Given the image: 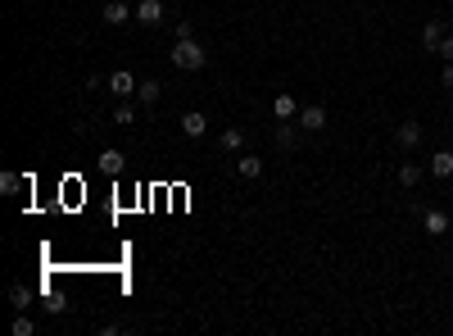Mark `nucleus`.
Segmentation results:
<instances>
[{
    "label": "nucleus",
    "mask_w": 453,
    "mask_h": 336,
    "mask_svg": "<svg viewBox=\"0 0 453 336\" xmlns=\"http://www.w3.org/2000/svg\"><path fill=\"white\" fill-rule=\"evenodd\" d=\"M172 64H177V69H186V73H195V69H204V64H209V51L195 41V36H186V41L172 46Z\"/></svg>",
    "instance_id": "obj_1"
},
{
    "label": "nucleus",
    "mask_w": 453,
    "mask_h": 336,
    "mask_svg": "<svg viewBox=\"0 0 453 336\" xmlns=\"http://www.w3.org/2000/svg\"><path fill=\"white\" fill-rule=\"evenodd\" d=\"M104 86H109V91L118 95V100H132V95L141 91V86H137V73H127V69H118V73H113V78L104 82Z\"/></svg>",
    "instance_id": "obj_2"
},
{
    "label": "nucleus",
    "mask_w": 453,
    "mask_h": 336,
    "mask_svg": "<svg viewBox=\"0 0 453 336\" xmlns=\"http://www.w3.org/2000/svg\"><path fill=\"white\" fill-rule=\"evenodd\" d=\"M394 141H399V150H417L421 146V123L417 119H403L399 128H394Z\"/></svg>",
    "instance_id": "obj_3"
},
{
    "label": "nucleus",
    "mask_w": 453,
    "mask_h": 336,
    "mask_svg": "<svg viewBox=\"0 0 453 336\" xmlns=\"http://www.w3.org/2000/svg\"><path fill=\"white\" fill-rule=\"evenodd\" d=\"M100 18H104V23H109V27H123V23H127V18H137V9H132L127 0H109V5L100 9Z\"/></svg>",
    "instance_id": "obj_4"
},
{
    "label": "nucleus",
    "mask_w": 453,
    "mask_h": 336,
    "mask_svg": "<svg viewBox=\"0 0 453 336\" xmlns=\"http://www.w3.org/2000/svg\"><path fill=\"white\" fill-rule=\"evenodd\" d=\"M272 114H277V123H295V119H300V100H295L291 91H277Z\"/></svg>",
    "instance_id": "obj_5"
},
{
    "label": "nucleus",
    "mask_w": 453,
    "mask_h": 336,
    "mask_svg": "<svg viewBox=\"0 0 453 336\" xmlns=\"http://www.w3.org/2000/svg\"><path fill=\"white\" fill-rule=\"evenodd\" d=\"M295 123H300L304 132H322L326 128V109H322V105H300V119H295Z\"/></svg>",
    "instance_id": "obj_6"
},
{
    "label": "nucleus",
    "mask_w": 453,
    "mask_h": 336,
    "mask_svg": "<svg viewBox=\"0 0 453 336\" xmlns=\"http://www.w3.org/2000/svg\"><path fill=\"white\" fill-rule=\"evenodd\" d=\"M181 132H186L190 141H200V137L209 132V119H204L200 109H186V114H181Z\"/></svg>",
    "instance_id": "obj_7"
},
{
    "label": "nucleus",
    "mask_w": 453,
    "mask_h": 336,
    "mask_svg": "<svg viewBox=\"0 0 453 336\" xmlns=\"http://www.w3.org/2000/svg\"><path fill=\"white\" fill-rule=\"evenodd\" d=\"M137 23L159 27L163 23V0H141V5H137Z\"/></svg>",
    "instance_id": "obj_8"
},
{
    "label": "nucleus",
    "mask_w": 453,
    "mask_h": 336,
    "mask_svg": "<svg viewBox=\"0 0 453 336\" xmlns=\"http://www.w3.org/2000/svg\"><path fill=\"white\" fill-rule=\"evenodd\" d=\"M123 168H127V159H123V150H100V173H104V177H118V173Z\"/></svg>",
    "instance_id": "obj_9"
},
{
    "label": "nucleus",
    "mask_w": 453,
    "mask_h": 336,
    "mask_svg": "<svg viewBox=\"0 0 453 336\" xmlns=\"http://www.w3.org/2000/svg\"><path fill=\"white\" fill-rule=\"evenodd\" d=\"M445 41V23H440V18H431L426 27H421V51L426 55H435V46Z\"/></svg>",
    "instance_id": "obj_10"
},
{
    "label": "nucleus",
    "mask_w": 453,
    "mask_h": 336,
    "mask_svg": "<svg viewBox=\"0 0 453 336\" xmlns=\"http://www.w3.org/2000/svg\"><path fill=\"white\" fill-rule=\"evenodd\" d=\"M421 223H426V236H445L449 232V214H445V209H426Z\"/></svg>",
    "instance_id": "obj_11"
},
{
    "label": "nucleus",
    "mask_w": 453,
    "mask_h": 336,
    "mask_svg": "<svg viewBox=\"0 0 453 336\" xmlns=\"http://www.w3.org/2000/svg\"><path fill=\"white\" fill-rule=\"evenodd\" d=\"M426 168H431V177H453V150H435Z\"/></svg>",
    "instance_id": "obj_12"
},
{
    "label": "nucleus",
    "mask_w": 453,
    "mask_h": 336,
    "mask_svg": "<svg viewBox=\"0 0 453 336\" xmlns=\"http://www.w3.org/2000/svg\"><path fill=\"white\" fill-rule=\"evenodd\" d=\"M421 177H426V168H421L417 159H408V164H399V187H417Z\"/></svg>",
    "instance_id": "obj_13"
},
{
    "label": "nucleus",
    "mask_w": 453,
    "mask_h": 336,
    "mask_svg": "<svg viewBox=\"0 0 453 336\" xmlns=\"http://www.w3.org/2000/svg\"><path fill=\"white\" fill-rule=\"evenodd\" d=\"M277 146H281V150H295V146H300V132H295V123H277Z\"/></svg>",
    "instance_id": "obj_14"
},
{
    "label": "nucleus",
    "mask_w": 453,
    "mask_h": 336,
    "mask_svg": "<svg viewBox=\"0 0 453 336\" xmlns=\"http://www.w3.org/2000/svg\"><path fill=\"white\" fill-rule=\"evenodd\" d=\"M236 173H240V177H258V173H263V159H258V155H240L236 159Z\"/></svg>",
    "instance_id": "obj_15"
},
{
    "label": "nucleus",
    "mask_w": 453,
    "mask_h": 336,
    "mask_svg": "<svg viewBox=\"0 0 453 336\" xmlns=\"http://www.w3.org/2000/svg\"><path fill=\"white\" fill-rule=\"evenodd\" d=\"M218 146H223V150H245V132H240V128H227L223 137H218Z\"/></svg>",
    "instance_id": "obj_16"
},
{
    "label": "nucleus",
    "mask_w": 453,
    "mask_h": 336,
    "mask_svg": "<svg viewBox=\"0 0 453 336\" xmlns=\"http://www.w3.org/2000/svg\"><path fill=\"white\" fill-rule=\"evenodd\" d=\"M18 187H27V177H18V173H0V191H5V196H14Z\"/></svg>",
    "instance_id": "obj_17"
},
{
    "label": "nucleus",
    "mask_w": 453,
    "mask_h": 336,
    "mask_svg": "<svg viewBox=\"0 0 453 336\" xmlns=\"http://www.w3.org/2000/svg\"><path fill=\"white\" fill-rule=\"evenodd\" d=\"M9 304H14V309H27V304H32V295H27V286H9Z\"/></svg>",
    "instance_id": "obj_18"
},
{
    "label": "nucleus",
    "mask_w": 453,
    "mask_h": 336,
    "mask_svg": "<svg viewBox=\"0 0 453 336\" xmlns=\"http://www.w3.org/2000/svg\"><path fill=\"white\" fill-rule=\"evenodd\" d=\"M137 95H141V105H154V100L163 95V86H159V82H141V91H137Z\"/></svg>",
    "instance_id": "obj_19"
},
{
    "label": "nucleus",
    "mask_w": 453,
    "mask_h": 336,
    "mask_svg": "<svg viewBox=\"0 0 453 336\" xmlns=\"http://www.w3.org/2000/svg\"><path fill=\"white\" fill-rule=\"evenodd\" d=\"M36 332V323L27 318V309H18V318H14V336H32Z\"/></svg>",
    "instance_id": "obj_20"
},
{
    "label": "nucleus",
    "mask_w": 453,
    "mask_h": 336,
    "mask_svg": "<svg viewBox=\"0 0 453 336\" xmlns=\"http://www.w3.org/2000/svg\"><path fill=\"white\" fill-rule=\"evenodd\" d=\"M113 123H118V128H127V123H137V109H132V105L123 100L118 109H113Z\"/></svg>",
    "instance_id": "obj_21"
},
{
    "label": "nucleus",
    "mask_w": 453,
    "mask_h": 336,
    "mask_svg": "<svg viewBox=\"0 0 453 336\" xmlns=\"http://www.w3.org/2000/svg\"><path fill=\"white\" fill-rule=\"evenodd\" d=\"M435 55H440V60H445V64H453V32H445V41L435 46Z\"/></svg>",
    "instance_id": "obj_22"
},
{
    "label": "nucleus",
    "mask_w": 453,
    "mask_h": 336,
    "mask_svg": "<svg viewBox=\"0 0 453 336\" xmlns=\"http://www.w3.org/2000/svg\"><path fill=\"white\" fill-rule=\"evenodd\" d=\"M172 36H177V41H186V36H195V27H190V23H186V18H181V23H177V27H172Z\"/></svg>",
    "instance_id": "obj_23"
},
{
    "label": "nucleus",
    "mask_w": 453,
    "mask_h": 336,
    "mask_svg": "<svg viewBox=\"0 0 453 336\" xmlns=\"http://www.w3.org/2000/svg\"><path fill=\"white\" fill-rule=\"evenodd\" d=\"M440 82H445L449 91H453V64H445V73H440Z\"/></svg>",
    "instance_id": "obj_24"
}]
</instances>
